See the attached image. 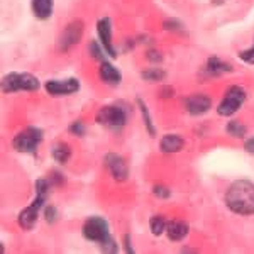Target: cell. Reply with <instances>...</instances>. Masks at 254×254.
Wrapping results in <instances>:
<instances>
[{
    "label": "cell",
    "mask_w": 254,
    "mask_h": 254,
    "mask_svg": "<svg viewBox=\"0 0 254 254\" xmlns=\"http://www.w3.org/2000/svg\"><path fill=\"white\" fill-rule=\"evenodd\" d=\"M81 36H83V22L81 20H73L71 24H68V27H64L63 34H61L60 49L61 51H68L76 43H80Z\"/></svg>",
    "instance_id": "7"
},
{
    "label": "cell",
    "mask_w": 254,
    "mask_h": 254,
    "mask_svg": "<svg viewBox=\"0 0 254 254\" xmlns=\"http://www.w3.org/2000/svg\"><path fill=\"white\" fill-rule=\"evenodd\" d=\"M207 71H208V75L217 76V75H222L225 71H231V66L222 63L219 58H210L207 63Z\"/></svg>",
    "instance_id": "18"
},
{
    "label": "cell",
    "mask_w": 254,
    "mask_h": 254,
    "mask_svg": "<svg viewBox=\"0 0 254 254\" xmlns=\"http://www.w3.org/2000/svg\"><path fill=\"white\" fill-rule=\"evenodd\" d=\"M105 166L109 168V171H110V175L114 176V180H117V182H124V180H127L129 168H127V163L124 161L122 156L109 153L107 156H105Z\"/></svg>",
    "instance_id": "10"
},
{
    "label": "cell",
    "mask_w": 254,
    "mask_h": 254,
    "mask_svg": "<svg viewBox=\"0 0 254 254\" xmlns=\"http://www.w3.org/2000/svg\"><path fill=\"white\" fill-rule=\"evenodd\" d=\"M81 232H83L85 239L92 241V243H98V244H102L104 241H107L110 237L109 224L105 222V219H102V217H90L87 222L83 224Z\"/></svg>",
    "instance_id": "4"
},
{
    "label": "cell",
    "mask_w": 254,
    "mask_h": 254,
    "mask_svg": "<svg viewBox=\"0 0 254 254\" xmlns=\"http://www.w3.org/2000/svg\"><path fill=\"white\" fill-rule=\"evenodd\" d=\"M141 76L146 81H159V80L165 78L166 73L163 71V69H159V68H151V69H146V71H142Z\"/></svg>",
    "instance_id": "22"
},
{
    "label": "cell",
    "mask_w": 254,
    "mask_h": 254,
    "mask_svg": "<svg viewBox=\"0 0 254 254\" xmlns=\"http://www.w3.org/2000/svg\"><path fill=\"white\" fill-rule=\"evenodd\" d=\"M44 215H46L48 222H51V224L58 220V210H56V207H46V212H44Z\"/></svg>",
    "instance_id": "26"
},
{
    "label": "cell",
    "mask_w": 254,
    "mask_h": 254,
    "mask_svg": "<svg viewBox=\"0 0 254 254\" xmlns=\"http://www.w3.org/2000/svg\"><path fill=\"white\" fill-rule=\"evenodd\" d=\"M32 12L38 19H49L53 14V0H32Z\"/></svg>",
    "instance_id": "16"
},
{
    "label": "cell",
    "mask_w": 254,
    "mask_h": 254,
    "mask_svg": "<svg viewBox=\"0 0 254 254\" xmlns=\"http://www.w3.org/2000/svg\"><path fill=\"white\" fill-rule=\"evenodd\" d=\"M39 88V80L31 73H10L3 76L2 90L7 93L10 92H34Z\"/></svg>",
    "instance_id": "2"
},
{
    "label": "cell",
    "mask_w": 254,
    "mask_h": 254,
    "mask_svg": "<svg viewBox=\"0 0 254 254\" xmlns=\"http://www.w3.org/2000/svg\"><path fill=\"white\" fill-rule=\"evenodd\" d=\"M246 100V92L244 88L241 87H231L227 90V93H225L224 100L220 102L219 109H217V112H219V116H224V117H229L232 116V114H236L237 110L241 109V105L244 104Z\"/></svg>",
    "instance_id": "5"
},
{
    "label": "cell",
    "mask_w": 254,
    "mask_h": 254,
    "mask_svg": "<svg viewBox=\"0 0 254 254\" xmlns=\"http://www.w3.org/2000/svg\"><path fill=\"white\" fill-rule=\"evenodd\" d=\"M180 27H182V24L176 22V20H166V22H165V29L166 31H180Z\"/></svg>",
    "instance_id": "29"
},
{
    "label": "cell",
    "mask_w": 254,
    "mask_h": 254,
    "mask_svg": "<svg viewBox=\"0 0 254 254\" xmlns=\"http://www.w3.org/2000/svg\"><path fill=\"white\" fill-rule=\"evenodd\" d=\"M227 132L231 134L232 137H244L248 129H246V126L241 124L239 121H232L227 124Z\"/></svg>",
    "instance_id": "20"
},
{
    "label": "cell",
    "mask_w": 254,
    "mask_h": 254,
    "mask_svg": "<svg viewBox=\"0 0 254 254\" xmlns=\"http://www.w3.org/2000/svg\"><path fill=\"white\" fill-rule=\"evenodd\" d=\"M137 104H139V109H141V114H142V119H144V124H146V127H147V130H149L151 136H154V134H156V129H154L153 122H151L149 110H147V107L144 105V102H142L141 98L137 100Z\"/></svg>",
    "instance_id": "21"
},
{
    "label": "cell",
    "mask_w": 254,
    "mask_h": 254,
    "mask_svg": "<svg viewBox=\"0 0 254 254\" xmlns=\"http://www.w3.org/2000/svg\"><path fill=\"white\" fill-rule=\"evenodd\" d=\"M97 31H98V38H100L102 48L105 49V53L112 56V58H117V51L112 44V22H110V19L105 17V19L98 20Z\"/></svg>",
    "instance_id": "8"
},
{
    "label": "cell",
    "mask_w": 254,
    "mask_h": 254,
    "mask_svg": "<svg viewBox=\"0 0 254 254\" xmlns=\"http://www.w3.org/2000/svg\"><path fill=\"white\" fill-rule=\"evenodd\" d=\"M124 248H126V253H134L132 246H130V237L129 236H124Z\"/></svg>",
    "instance_id": "30"
},
{
    "label": "cell",
    "mask_w": 254,
    "mask_h": 254,
    "mask_svg": "<svg viewBox=\"0 0 254 254\" xmlns=\"http://www.w3.org/2000/svg\"><path fill=\"white\" fill-rule=\"evenodd\" d=\"M147 58H149L151 61H159V60H161V55H159L158 51H149V55H147Z\"/></svg>",
    "instance_id": "32"
},
{
    "label": "cell",
    "mask_w": 254,
    "mask_h": 254,
    "mask_svg": "<svg viewBox=\"0 0 254 254\" xmlns=\"http://www.w3.org/2000/svg\"><path fill=\"white\" fill-rule=\"evenodd\" d=\"M102 246V249H104L105 253H116L117 251V244H116V241L112 239V237H109L107 241H104V243L100 244Z\"/></svg>",
    "instance_id": "25"
},
{
    "label": "cell",
    "mask_w": 254,
    "mask_h": 254,
    "mask_svg": "<svg viewBox=\"0 0 254 254\" xmlns=\"http://www.w3.org/2000/svg\"><path fill=\"white\" fill-rule=\"evenodd\" d=\"M41 141H43V130L36 127H27L24 132L15 136L14 147L19 153H34Z\"/></svg>",
    "instance_id": "6"
},
{
    "label": "cell",
    "mask_w": 254,
    "mask_h": 254,
    "mask_svg": "<svg viewBox=\"0 0 254 254\" xmlns=\"http://www.w3.org/2000/svg\"><path fill=\"white\" fill-rule=\"evenodd\" d=\"M46 90L51 95H69L80 90V81L76 78L68 80H49L46 81Z\"/></svg>",
    "instance_id": "9"
},
{
    "label": "cell",
    "mask_w": 254,
    "mask_h": 254,
    "mask_svg": "<svg viewBox=\"0 0 254 254\" xmlns=\"http://www.w3.org/2000/svg\"><path fill=\"white\" fill-rule=\"evenodd\" d=\"M154 195H156L158 198H168V196L171 195V191L168 190L166 187H161V185H159V187H154Z\"/></svg>",
    "instance_id": "27"
},
{
    "label": "cell",
    "mask_w": 254,
    "mask_h": 254,
    "mask_svg": "<svg viewBox=\"0 0 254 254\" xmlns=\"http://www.w3.org/2000/svg\"><path fill=\"white\" fill-rule=\"evenodd\" d=\"M151 231L154 236H161L163 232H166V220L161 215L151 217Z\"/></svg>",
    "instance_id": "19"
},
{
    "label": "cell",
    "mask_w": 254,
    "mask_h": 254,
    "mask_svg": "<svg viewBox=\"0 0 254 254\" xmlns=\"http://www.w3.org/2000/svg\"><path fill=\"white\" fill-rule=\"evenodd\" d=\"M100 78L105 81V83H110V85H117L121 83V73L119 69L110 64L109 61H104L100 66Z\"/></svg>",
    "instance_id": "14"
},
{
    "label": "cell",
    "mask_w": 254,
    "mask_h": 254,
    "mask_svg": "<svg viewBox=\"0 0 254 254\" xmlns=\"http://www.w3.org/2000/svg\"><path fill=\"white\" fill-rule=\"evenodd\" d=\"M69 132L75 134V136H85L87 129H85L83 122H73V126L69 127Z\"/></svg>",
    "instance_id": "24"
},
{
    "label": "cell",
    "mask_w": 254,
    "mask_h": 254,
    "mask_svg": "<svg viewBox=\"0 0 254 254\" xmlns=\"http://www.w3.org/2000/svg\"><path fill=\"white\" fill-rule=\"evenodd\" d=\"M220 2H224V0H215V3H220Z\"/></svg>",
    "instance_id": "33"
},
{
    "label": "cell",
    "mask_w": 254,
    "mask_h": 254,
    "mask_svg": "<svg viewBox=\"0 0 254 254\" xmlns=\"http://www.w3.org/2000/svg\"><path fill=\"white\" fill-rule=\"evenodd\" d=\"M90 53H92L93 58L98 60L100 63H104V61H105V55H104L105 49H102V48L95 43V41H92V44H90Z\"/></svg>",
    "instance_id": "23"
},
{
    "label": "cell",
    "mask_w": 254,
    "mask_h": 254,
    "mask_svg": "<svg viewBox=\"0 0 254 254\" xmlns=\"http://www.w3.org/2000/svg\"><path fill=\"white\" fill-rule=\"evenodd\" d=\"M43 205H44V202L34 198L32 205L24 208V210L19 214V225H20V227H22V229H32V227H34V224L38 222L39 210H41V207H43Z\"/></svg>",
    "instance_id": "11"
},
{
    "label": "cell",
    "mask_w": 254,
    "mask_h": 254,
    "mask_svg": "<svg viewBox=\"0 0 254 254\" xmlns=\"http://www.w3.org/2000/svg\"><path fill=\"white\" fill-rule=\"evenodd\" d=\"M241 58H243L246 63H254V46L251 49H246V51L241 53Z\"/></svg>",
    "instance_id": "28"
},
{
    "label": "cell",
    "mask_w": 254,
    "mask_h": 254,
    "mask_svg": "<svg viewBox=\"0 0 254 254\" xmlns=\"http://www.w3.org/2000/svg\"><path fill=\"white\" fill-rule=\"evenodd\" d=\"M166 234L171 241H182L188 234V225L180 220H173V222L166 224Z\"/></svg>",
    "instance_id": "15"
},
{
    "label": "cell",
    "mask_w": 254,
    "mask_h": 254,
    "mask_svg": "<svg viewBox=\"0 0 254 254\" xmlns=\"http://www.w3.org/2000/svg\"><path fill=\"white\" fill-rule=\"evenodd\" d=\"M225 203L234 214L253 215L254 214V183L239 180L229 187L225 193Z\"/></svg>",
    "instance_id": "1"
},
{
    "label": "cell",
    "mask_w": 254,
    "mask_h": 254,
    "mask_svg": "<svg viewBox=\"0 0 254 254\" xmlns=\"http://www.w3.org/2000/svg\"><path fill=\"white\" fill-rule=\"evenodd\" d=\"M183 144H185V141H183L178 134H166V136L161 139V151L168 154L178 153V151L183 149Z\"/></svg>",
    "instance_id": "13"
},
{
    "label": "cell",
    "mask_w": 254,
    "mask_h": 254,
    "mask_svg": "<svg viewBox=\"0 0 254 254\" xmlns=\"http://www.w3.org/2000/svg\"><path fill=\"white\" fill-rule=\"evenodd\" d=\"M51 154L60 165H66L69 161V158H71V149H69V146L66 142H58V144H55V147L51 149Z\"/></svg>",
    "instance_id": "17"
},
{
    "label": "cell",
    "mask_w": 254,
    "mask_h": 254,
    "mask_svg": "<svg viewBox=\"0 0 254 254\" xmlns=\"http://www.w3.org/2000/svg\"><path fill=\"white\" fill-rule=\"evenodd\" d=\"M127 110L122 109L121 105H107L102 107L97 114V122L112 130H119L126 126L127 122Z\"/></svg>",
    "instance_id": "3"
},
{
    "label": "cell",
    "mask_w": 254,
    "mask_h": 254,
    "mask_svg": "<svg viewBox=\"0 0 254 254\" xmlns=\"http://www.w3.org/2000/svg\"><path fill=\"white\" fill-rule=\"evenodd\" d=\"M212 107V100L203 93H195V95L187 98V109L191 116H202V114L208 112Z\"/></svg>",
    "instance_id": "12"
},
{
    "label": "cell",
    "mask_w": 254,
    "mask_h": 254,
    "mask_svg": "<svg viewBox=\"0 0 254 254\" xmlns=\"http://www.w3.org/2000/svg\"><path fill=\"white\" fill-rule=\"evenodd\" d=\"M244 147H246V151H248V153L254 154V137H253V139H249V141H246Z\"/></svg>",
    "instance_id": "31"
}]
</instances>
